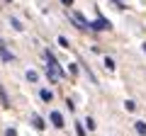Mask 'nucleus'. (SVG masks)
<instances>
[{
    "label": "nucleus",
    "instance_id": "1",
    "mask_svg": "<svg viewBox=\"0 0 146 136\" xmlns=\"http://www.w3.org/2000/svg\"><path fill=\"white\" fill-rule=\"evenodd\" d=\"M46 75H49V80H54V83L63 78V73H61V66H58L56 56H54L51 51H46Z\"/></svg>",
    "mask_w": 146,
    "mask_h": 136
},
{
    "label": "nucleus",
    "instance_id": "2",
    "mask_svg": "<svg viewBox=\"0 0 146 136\" xmlns=\"http://www.w3.org/2000/svg\"><path fill=\"white\" fill-rule=\"evenodd\" d=\"M71 22H73L76 27H80V29H90V24H93V22H88L80 12H71Z\"/></svg>",
    "mask_w": 146,
    "mask_h": 136
},
{
    "label": "nucleus",
    "instance_id": "3",
    "mask_svg": "<svg viewBox=\"0 0 146 136\" xmlns=\"http://www.w3.org/2000/svg\"><path fill=\"white\" fill-rule=\"evenodd\" d=\"M110 20H105V17H98V20L93 22V24H90V29H110Z\"/></svg>",
    "mask_w": 146,
    "mask_h": 136
},
{
    "label": "nucleus",
    "instance_id": "4",
    "mask_svg": "<svg viewBox=\"0 0 146 136\" xmlns=\"http://www.w3.org/2000/svg\"><path fill=\"white\" fill-rule=\"evenodd\" d=\"M51 124L58 126V129L63 126V117H61V112H51Z\"/></svg>",
    "mask_w": 146,
    "mask_h": 136
},
{
    "label": "nucleus",
    "instance_id": "5",
    "mask_svg": "<svg viewBox=\"0 0 146 136\" xmlns=\"http://www.w3.org/2000/svg\"><path fill=\"white\" fill-rule=\"evenodd\" d=\"M0 58H3V61H15V56H12V53L3 46V42H0Z\"/></svg>",
    "mask_w": 146,
    "mask_h": 136
},
{
    "label": "nucleus",
    "instance_id": "6",
    "mask_svg": "<svg viewBox=\"0 0 146 136\" xmlns=\"http://www.w3.org/2000/svg\"><path fill=\"white\" fill-rule=\"evenodd\" d=\"M32 124H34V129H39V131L44 129V121H42V117H36V114H32Z\"/></svg>",
    "mask_w": 146,
    "mask_h": 136
},
{
    "label": "nucleus",
    "instance_id": "7",
    "mask_svg": "<svg viewBox=\"0 0 146 136\" xmlns=\"http://www.w3.org/2000/svg\"><path fill=\"white\" fill-rule=\"evenodd\" d=\"M39 97H42L44 102H51V100H54V92H51V90H42V92H39Z\"/></svg>",
    "mask_w": 146,
    "mask_h": 136
},
{
    "label": "nucleus",
    "instance_id": "8",
    "mask_svg": "<svg viewBox=\"0 0 146 136\" xmlns=\"http://www.w3.org/2000/svg\"><path fill=\"white\" fill-rule=\"evenodd\" d=\"M134 129H136V134L146 136V121H136V124H134Z\"/></svg>",
    "mask_w": 146,
    "mask_h": 136
},
{
    "label": "nucleus",
    "instance_id": "9",
    "mask_svg": "<svg viewBox=\"0 0 146 136\" xmlns=\"http://www.w3.org/2000/svg\"><path fill=\"white\" fill-rule=\"evenodd\" d=\"M10 24L15 27L17 32H22V29H25V27H22V22H20V20H15V17H12V20H10Z\"/></svg>",
    "mask_w": 146,
    "mask_h": 136
},
{
    "label": "nucleus",
    "instance_id": "10",
    "mask_svg": "<svg viewBox=\"0 0 146 136\" xmlns=\"http://www.w3.org/2000/svg\"><path fill=\"white\" fill-rule=\"evenodd\" d=\"M105 68H107V71H115V61H112V58H105Z\"/></svg>",
    "mask_w": 146,
    "mask_h": 136
},
{
    "label": "nucleus",
    "instance_id": "11",
    "mask_svg": "<svg viewBox=\"0 0 146 136\" xmlns=\"http://www.w3.org/2000/svg\"><path fill=\"white\" fill-rule=\"evenodd\" d=\"M27 80H29V83H34V80H39V78H36L34 71H27Z\"/></svg>",
    "mask_w": 146,
    "mask_h": 136
},
{
    "label": "nucleus",
    "instance_id": "12",
    "mask_svg": "<svg viewBox=\"0 0 146 136\" xmlns=\"http://www.w3.org/2000/svg\"><path fill=\"white\" fill-rule=\"evenodd\" d=\"M85 126H88V129H90V131H93V129H95V119H93V117H88V119H85Z\"/></svg>",
    "mask_w": 146,
    "mask_h": 136
},
{
    "label": "nucleus",
    "instance_id": "13",
    "mask_svg": "<svg viewBox=\"0 0 146 136\" xmlns=\"http://www.w3.org/2000/svg\"><path fill=\"white\" fill-rule=\"evenodd\" d=\"M58 44H61L63 49H68V39H66V37H58Z\"/></svg>",
    "mask_w": 146,
    "mask_h": 136
},
{
    "label": "nucleus",
    "instance_id": "14",
    "mask_svg": "<svg viewBox=\"0 0 146 136\" xmlns=\"http://www.w3.org/2000/svg\"><path fill=\"white\" fill-rule=\"evenodd\" d=\"M68 71H71V75H78V66H73V63L68 66Z\"/></svg>",
    "mask_w": 146,
    "mask_h": 136
},
{
    "label": "nucleus",
    "instance_id": "15",
    "mask_svg": "<svg viewBox=\"0 0 146 136\" xmlns=\"http://www.w3.org/2000/svg\"><path fill=\"white\" fill-rule=\"evenodd\" d=\"M124 107H127V110H129V112H131V110H134V107H136V105H134V102H131V100H127V102H124Z\"/></svg>",
    "mask_w": 146,
    "mask_h": 136
},
{
    "label": "nucleus",
    "instance_id": "16",
    "mask_svg": "<svg viewBox=\"0 0 146 136\" xmlns=\"http://www.w3.org/2000/svg\"><path fill=\"white\" fill-rule=\"evenodd\" d=\"M76 134H78V136H85V131H83V126H80V124H76Z\"/></svg>",
    "mask_w": 146,
    "mask_h": 136
},
{
    "label": "nucleus",
    "instance_id": "17",
    "mask_svg": "<svg viewBox=\"0 0 146 136\" xmlns=\"http://www.w3.org/2000/svg\"><path fill=\"white\" fill-rule=\"evenodd\" d=\"M5 136H17V131H15V129H7V131H5Z\"/></svg>",
    "mask_w": 146,
    "mask_h": 136
},
{
    "label": "nucleus",
    "instance_id": "18",
    "mask_svg": "<svg viewBox=\"0 0 146 136\" xmlns=\"http://www.w3.org/2000/svg\"><path fill=\"white\" fill-rule=\"evenodd\" d=\"M61 3L63 5H73V0H61Z\"/></svg>",
    "mask_w": 146,
    "mask_h": 136
},
{
    "label": "nucleus",
    "instance_id": "19",
    "mask_svg": "<svg viewBox=\"0 0 146 136\" xmlns=\"http://www.w3.org/2000/svg\"><path fill=\"white\" fill-rule=\"evenodd\" d=\"M5 3H12V0H5Z\"/></svg>",
    "mask_w": 146,
    "mask_h": 136
}]
</instances>
